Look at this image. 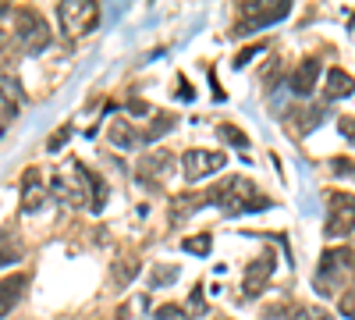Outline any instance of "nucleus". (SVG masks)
I'll use <instances>...</instances> for the list:
<instances>
[{
	"instance_id": "f03ea898",
	"label": "nucleus",
	"mask_w": 355,
	"mask_h": 320,
	"mask_svg": "<svg viewBox=\"0 0 355 320\" xmlns=\"http://www.w3.org/2000/svg\"><path fill=\"white\" fill-rule=\"evenodd\" d=\"M352 278H355V253L352 249H323L320 264H316V274H313L316 296L331 299V296H341V288L348 292Z\"/></svg>"
},
{
	"instance_id": "9b49d317",
	"label": "nucleus",
	"mask_w": 355,
	"mask_h": 320,
	"mask_svg": "<svg viewBox=\"0 0 355 320\" xmlns=\"http://www.w3.org/2000/svg\"><path fill=\"white\" fill-rule=\"evenodd\" d=\"M316 78H320V61H316V57H306V61L291 71L288 85H291V93L309 96V93H313V85H316Z\"/></svg>"
},
{
	"instance_id": "39448f33",
	"label": "nucleus",
	"mask_w": 355,
	"mask_h": 320,
	"mask_svg": "<svg viewBox=\"0 0 355 320\" xmlns=\"http://www.w3.org/2000/svg\"><path fill=\"white\" fill-rule=\"evenodd\" d=\"M57 22H61V28L78 40L85 33H93L96 22H100V4H85V0H64L61 8H57Z\"/></svg>"
},
{
	"instance_id": "f257e3e1",
	"label": "nucleus",
	"mask_w": 355,
	"mask_h": 320,
	"mask_svg": "<svg viewBox=\"0 0 355 320\" xmlns=\"http://www.w3.org/2000/svg\"><path fill=\"white\" fill-rule=\"evenodd\" d=\"M202 199L214 203V207H220L227 217H234V214H256V210L270 207V199H266L263 192H256V185L245 178V174H227L224 182L206 189Z\"/></svg>"
},
{
	"instance_id": "4be33fe9",
	"label": "nucleus",
	"mask_w": 355,
	"mask_h": 320,
	"mask_svg": "<svg viewBox=\"0 0 355 320\" xmlns=\"http://www.w3.org/2000/svg\"><path fill=\"white\" fill-rule=\"evenodd\" d=\"M135 271H139V260H132V256L121 260V264L114 267V285H117V288H125V285L135 278Z\"/></svg>"
},
{
	"instance_id": "f8f14e48",
	"label": "nucleus",
	"mask_w": 355,
	"mask_h": 320,
	"mask_svg": "<svg viewBox=\"0 0 355 320\" xmlns=\"http://www.w3.org/2000/svg\"><path fill=\"white\" fill-rule=\"evenodd\" d=\"M25 285H28L25 274H15V278H4V281H0V320H4V317L18 306V299H21V292H25Z\"/></svg>"
},
{
	"instance_id": "e433bc0d",
	"label": "nucleus",
	"mask_w": 355,
	"mask_h": 320,
	"mask_svg": "<svg viewBox=\"0 0 355 320\" xmlns=\"http://www.w3.org/2000/svg\"><path fill=\"white\" fill-rule=\"evenodd\" d=\"M217 320H227V317H217Z\"/></svg>"
},
{
	"instance_id": "6e6552de",
	"label": "nucleus",
	"mask_w": 355,
	"mask_h": 320,
	"mask_svg": "<svg viewBox=\"0 0 355 320\" xmlns=\"http://www.w3.org/2000/svg\"><path fill=\"white\" fill-rule=\"evenodd\" d=\"M171 171H174V157H171L167 150H150V153L139 160V182H146V185L157 189Z\"/></svg>"
},
{
	"instance_id": "dca6fc26",
	"label": "nucleus",
	"mask_w": 355,
	"mask_h": 320,
	"mask_svg": "<svg viewBox=\"0 0 355 320\" xmlns=\"http://www.w3.org/2000/svg\"><path fill=\"white\" fill-rule=\"evenodd\" d=\"M206 199H199V196H178L174 203H171V221H185L189 214H196L199 207H202Z\"/></svg>"
},
{
	"instance_id": "0eeeda50",
	"label": "nucleus",
	"mask_w": 355,
	"mask_h": 320,
	"mask_svg": "<svg viewBox=\"0 0 355 320\" xmlns=\"http://www.w3.org/2000/svg\"><path fill=\"white\" fill-rule=\"evenodd\" d=\"M227 164L224 153H210V150H189L182 157V171H185V178L189 182H202V178H210L214 171H220Z\"/></svg>"
},
{
	"instance_id": "7ed1b4c3",
	"label": "nucleus",
	"mask_w": 355,
	"mask_h": 320,
	"mask_svg": "<svg viewBox=\"0 0 355 320\" xmlns=\"http://www.w3.org/2000/svg\"><path fill=\"white\" fill-rule=\"evenodd\" d=\"M291 4L284 0H263V4H242L239 8V22H234V36H252L259 28L274 25L281 18H288Z\"/></svg>"
},
{
	"instance_id": "f3484780",
	"label": "nucleus",
	"mask_w": 355,
	"mask_h": 320,
	"mask_svg": "<svg viewBox=\"0 0 355 320\" xmlns=\"http://www.w3.org/2000/svg\"><path fill=\"white\" fill-rule=\"evenodd\" d=\"M281 71H284V61H266V68L259 71V85H263V93H274L277 90V82H281Z\"/></svg>"
},
{
	"instance_id": "2eb2a0df",
	"label": "nucleus",
	"mask_w": 355,
	"mask_h": 320,
	"mask_svg": "<svg viewBox=\"0 0 355 320\" xmlns=\"http://www.w3.org/2000/svg\"><path fill=\"white\" fill-rule=\"evenodd\" d=\"M103 203H107V182L100 178L96 171H89V210L100 214V210H103Z\"/></svg>"
},
{
	"instance_id": "ddd939ff",
	"label": "nucleus",
	"mask_w": 355,
	"mask_h": 320,
	"mask_svg": "<svg viewBox=\"0 0 355 320\" xmlns=\"http://www.w3.org/2000/svg\"><path fill=\"white\" fill-rule=\"evenodd\" d=\"M327 100H345V96H352L355 93V78L345 71V68H331L327 71Z\"/></svg>"
},
{
	"instance_id": "412c9836",
	"label": "nucleus",
	"mask_w": 355,
	"mask_h": 320,
	"mask_svg": "<svg viewBox=\"0 0 355 320\" xmlns=\"http://www.w3.org/2000/svg\"><path fill=\"white\" fill-rule=\"evenodd\" d=\"M167 128H174V114H157V121L146 128V135H142V142H157Z\"/></svg>"
},
{
	"instance_id": "393cba45",
	"label": "nucleus",
	"mask_w": 355,
	"mask_h": 320,
	"mask_svg": "<svg viewBox=\"0 0 355 320\" xmlns=\"http://www.w3.org/2000/svg\"><path fill=\"white\" fill-rule=\"evenodd\" d=\"M182 246H185V253H192V256H206L214 242H210V235H192V239H185Z\"/></svg>"
},
{
	"instance_id": "2f4dec72",
	"label": "nucleus",
	"mask_w": 355,
	"mask_h": 320,
	"mask_svg": "<svg viewBox=\"0 0 355 320\" xmlns=\"http://www.w3.org/2000/svg\"><path fill=\"white\" fill-rule=\"evenodd\" d=\"M128 110H132V114H153V107L142 103V100H128Z\"/></svg>"
},
{
	"instance_id": "bb28decb",
	"label": "nucleus",
	"mask_w": 355,
	"mask_h": 320,
	"mask_svg": "<svg viewBox=\"0 0 355 320\" xmlns=\"http://www.w3.org/2000/svg\"><path fill=\"white\" fill-rule=\"evenodd\" d=\"M338 310H341V317L355 320V288H348V292L338 296Z\"/></svg>"
},
{
	"instance_id": "72a5a7b5",
	"label": "nucleus",
	"mask_w": 355,
	"mask_h": 320,
	"mask_svg": "<svg viewBox=\"0 0 355 320\" xmlns=\"http://www.w3.org/2000/svg\"><path fill=\"white\" fill-rule=\"evenodd\" d=\"M206 303H202V292H199V288H196V292H192V310H202Z\"/></svg>"
},
{
	"instance_id": "aec40b11",
	"label": "nucleus",
	"mask_w": 355,
	"mask_h": 320,
	"mask_svg": "<svg viewBox=\"0 0 355 320\" xmlns=\"http://www.w3.org/2000/svg\"><path fill=\"white\" fill-rule=\"evenodd\" d=\"M217 135H220L224 142H231L234 150H242V153L249 150V135H245L239 125H220V128H217Z\"/></svg>"
},
{
	"instance_id": "20e7f679",
	"label": "nucleus",
	"mask_w": 355,
	"mask_h": 320,
	"mask_svg": "<svg viewBox=\"0 0 355 320\" xmlns=\"http://www.w3.org/2000/svg\"><path fill=\"white\" fill-rule=\"evenodd\" d=\"M11 18H15V36L28 53H43L50 47V25L36 8H15Z\"/></svg>"
},
{
	"instance_id": "a211bd4d",
	"label": "nucleus",
	"mask_w": 355,
	"mask_h": 320,
	"mask_svg": "<svg viewBox=\"0 0 355 320\" xmlns=\"http://www.w3.org/2000/svg\"><path fill=\"white\" fill-rule=\"evenodd\" d=\"M259 320H309V313L302 310V306H270V310H266Z\"/></svg>"
},
{
	"instance_id": "c756f323",
	"label": "nucleus",
	"mask_w": 355,
	"mask_h": 320,
	"mask_svg": "<svg viewBox=\"0 0 355 320\" xmlns=\"http://www.w3.org/2000/svg\"><path fill=\"white\" fill-rule=\"evenodd\" d=\"M157 320H192L182 306H160L157 310Z\"/></svg>"
},
{
	"instance_id": "b1692460",
	"label": "nucleus",
	"mask_w": 355,
	"mask_h": 320,
	"mask_svg": "<svg viewBox=\"0 0 355 320\" xmlns=\"http://www.w3.org/2000/svg\"><path fill=\"white\" fill-rule=\"evenodd\" d=\"M15 260H21V246L15 239H4V242H0V267L15 264Z\"/></svg>"
},
{
	"instance_id": "a878e982",
	"label": "nucleus",
	"mask_w": 355,
	"mask_h": 320,
	"mask_svg": "<svg viewBox=\"0 0 355 320\" xmlns=\"http://www.w3.org/2000/svg\"><path fill=\"white\" fill-rule=\"evenodd\" d=\"M263 50H266V43H252V47L239 50V53H234V68H245V65L252 61V57H259Z\"/></svg>"
},
{
	"instance_id": "7c9ffc66",
	"label": "nucleus",
	"mask_w": 355,
	"mask_h": 320,
	"mask_svg": "<svg viewBox=\"0 0 355 320\" xmlns=\"http://www.w3.org/2000/svg\"><path fill=\"white\" fill-rule=\"evenodd\" d=\"M338 128H341V135L355 146V118H352V114H341V118H338Z\"/></svg>"
},
{
	"instance_id": "473e14b6",
	"label": "nucleus",
	"mask_w": 355,
	"mask_h": 320,
	"mask_svg": "<svg viewBox=\"0 0 355 320\" xmlns=\"http://www.w3.org/2000/svg\"><path fill=\"white\" fill-rule=\"evenodd\" d=\"M331 167H334V171L341 174V171H352L355 164H352V160H341V157H334V160H331Z\"/></svg>"
},
{
	"instance_id": "9d476101",
	"label": "nucleus",
	"mask_w": 355,
	"mask_h": 320,
	"mask_svg": "<svg viewBox=\"0 0 355 320\" xmlns=\"http://www.w3.org/2000/svg\"><path fill=\"white\" fill-rule=\"evenodd\" d=\"M43 203H46V185L40 178V171H25V178H21V210L36 214Z\"/></svg>"
},
{
	"instance_id": "c9c22d12",
	"label": "nucleus",
	"mask_w": 355,
	"mask_h": 320,
	"mask_svg": "<svg viewBox=\"0 0 355 320\" xmlns=\"http://www.w3.org/2000/svg\"><path fill=\"white\" fill-rule=\"evenodd\" d=\"M0 50H4V33H0Z\"/></svg>"
},
{
	"instance_id": "423d86ee",
	"label": "nucleus",
	"mask_w": 355,
	"mask_h": 320,
	"mask_svg": "<svg viewBox=\"0 0 355 320\" xmlns=\"http://www.w3.org/2000/svg\"><path fill=\"white\" fill-rule=\"evenodd\" d=\"M355 228V196L348 192H327V224L323 235L327 239H345Z\"/></svg>"
},
{
	"instance_id": "c85d7f7f",
	"label": "nucleus",
	"mask_w": 355,
	"mask_h": 320,
	"mask_svg": "<svg viewBox=\"0 0 355 320\" xmlns=\"http://www.w3.org/2000/svg\"><path fill=\"white\" fill-rule=\"evenodd\" d=\"M174 278H178V267H157L153 278H150V285L160 288V285H167V281H174Z\"/></svg>"
},
{
	"instance_id": "cd10ccee",
	"label": "nucleus",
	"mask_w": 355,
	"mask_h": 320,
	"mask_svg": "<svg viewBox=\"0 0 355 320\" xmlns=\"http://www.w3.org/2000/svg\"><path fill=\"white\" fill-rule=\"evenodd\" d=\"M68 139H71V128H68V125H64V128H57V132L46 139V150H53V153H57V150H61Z\"/></svg>"
},
{
	"instance_id": "6ab92c4d",
	"label": "nucleus",
	"mask_w": 355,
	"mask_h": 320,
	"mask_svg": "<svg viewBox=\"0 0 355 320\" xmlns=\"http://www.w3.org/2000/svg\"><path fill=\"white\" fill-rule=\"evenodd\" d=\"M15 118H18V103L8 96V90H0V135L15 125Z\"/></svg>"
},
{
	"instance_id": "5701e85b",
	"label": "nucleus",
	"mask_w": 355,
	"mask_h": 320,
	"mask_svg": "<svg viewBox=\"0 0 355 320\" xmlns=\"http://www.w3.org/2000/svg\"><path fill=\"white\" fill-rule=\"evenodd\" d=\"M291 118H299V121H295V128H299V132H309V128L320 125V110H316V107H309V110H295Z\"/></svg>"
},
{
	"instance_id": "f704fd0d",
	"label": "nucleus",
	"mask_w": 355,
	"mask_h": 320,
	"mask_svg": "<svg viewBox=\"0 0 355 320\" xmlns=\"http://www.w3.org/2000/svg\"><path fill=\"white\" fill-rule=\"evenodd\" d=\"M348 33H352V36H355V15H352V18H348Z\"/></svg>"
},
{
	"instance_id": "4468645a",
	"label": "nucleus",
	"mask_w": 355,
	"mask_h": 320,
	"mask_svg": "<svg viewBox=\"0 0 355 320\" xmlns=\"http://www.w3.org/2000/svg\"><path fill=\"white\" fill-rule=\"evenodd\" d=\"M107 135H110V142H114L117 150H135V146H139V135H135V128L128 125V118H110Z\"/></svg>"
},
{
	"instance_id": "1a4fd4ad",
	"label": "nucleus",
	"mask_w": 355,
	"mask_h": 320,
	"mask_svg": "<svg viewBox=\"0 0 355 320\" xmlns=\"http://www.w3.org/2000/svg\"><path fill=\"white\" fill-rule=\"evenodd\" d=\"M274 267H277L274 253H263L259 260H252V264H249V271H245V278H242V292H245L249 299H252V296H259L263 288H266V281H270Z\"/></svg>"
}]
</instances>
